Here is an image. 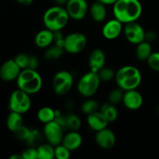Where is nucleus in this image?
I'll list each match as a JSON object with an SVG mask.
<instances>
[{"instance_id":"11","label":"nucleus","mask_w":159,"mask_h":159,"mask_svg":"<svg viewBox=\"0 0 159 159\" xmlns=\"http://www.w3.org/2000/svg\"><path fill=\"white\" fill-rule=\"evenodd\" d=\"M65 9L70 18L75 20H81L86 16L88 4L86 0H68Z\"/></svg>"},{"instance_id":"29","label":"nucleus","mask_w":159,"mask_h":159,"mask_svg":"<svg viewBox=\"0 0 159 159\" xmlns=\"http://www.w3.org/2000/svg\"><path fill=\"white\" fill-rule=\"evenodd\" d=\"M124 91L119 87L118 89H114L112 90L108 96V100L110 103L113 104V105H116V104L120 103L123 101V98H124Z\"/></svg>"},{"instance_id":"23","label":"nucleus","mask_w":159,"mask_h":159,"mask_svg":"<svg viewBox=\"0 0 159 159\" xmlns=\"http://www.w3.org/2000/svg\"><path fill=\"white\" fill-rule=\"evenodd\" d=\"M152 54V48L150 43L144 40V41L137 44L136 56L138 60L147 61Z\"/></svg>"},{"instance_id":"28","label":"nucleus","mask_w":159,"mask_h":159,"mask_svg":"<svg viewBox=\"0 0 159 159\" xmlns=\"http://www.w3.org/2000/svg\"><path fill=\"white\" fill-rule=\"evenodd\" d=\"M67 127L71 130H79L82 126V121L79 116L74 113H69L66 116Z\"/></svg>"},{"instance_id":"20","label":"nucleus","mask_w":159,"mask_h":159,"mask_svg":"<svg viewBox=\"0 0 159 159\" xmlns=\"http://www.w3.org/2000/svg\"><path fill=\"white\" fill-rule=\"evenodd\" d=\"M90 15L96 22H102L107 17V8L106 5L99 1H96L89 9Z\"/></svg>"},{"instance_id":"22","label":"nucleus","mask_w":159,"mask_h":159,"mask_svg":"<svg viewBox=\"0 0 159 159\" xmlns=\"http://www.w3.org/2000/svg\"><path fill=\"white\" fill-rule=\"evenodd\" d=\"M99 111L105 116L109 123L114 122L118 117V111L116 107L113 104L110 103V102L101 106Z\"/></svg>"},{"instance_id":"12","label":"nucleus","mask_w":159,"mask_h":159,"mask_svg":"<svg viewBox=\"0 0 159 159\" xmlns=\"http://www.w3.org/2000/svg\"><path fill=\"white\" fill-rule=\"evenodd\" d=\"M22 69L14 59H9L5 61L0 67V79L5 82L16 80Z\"/></svg>"},{"instance_id":"34","label":"nucleus","mask_w":159,"mask_h":159,"mask_svg":"<svg viewBox=\"0 0 159 159\" xmlns=\"http://www.w3.org/2000/svg\"><path fill=\"white\" fill-rule=\"evenodd\" d=\"M29 59H30V55L26 54H17L15 57L14 60L16 62L17 65L20 66V68L23 69H26L28 68V65H29Z\"/></svg>"},{"instance_id":"17","label":"nucleus","mask_w":159,"mask_h":159,"mask_svg":"<svg viewBox=\"0 0 159 159\" xmlns=\"http://www.w3.org/2000/svg\"><path fill=\"white\" fill-rule=\"evenodd\" d=\"M61 144L70 151H75L81 147L82 144V137L78 130H71L69 133L64 135Z\"/></svg>"},{"instance_id":"26","label":"nucleus","mask_w":159,"mask_h":159,"mask_svg":"<svg viewBox=\"0 0 159 159\" xmlns=\"http://www.w3.org/2000/svg\"><path fill=\"white\" fill-rule=\"evenodd\" d=\"M54 146L51 144H44L37 148L38 159H53L55 158L54 155Z\"/></svg>"},{"instance_id":"27","label":"nucleus","mask_w":159,"mask_h":159,"mask_svg":"<svg viewBox=\"0 0 159 159\" xmlns=\"http://www.w3.org/2000/svg\"><path fill=\"white\" fill-rule=\"evenodd\" d=\"M99 109H100V107H99V102L95 99H87L82 105V112L84 114H86L87 116L95 112L99 111Z\"/></svg>"},{"instance_id":"15","label":"nucleus","mask_w":159,"mask_h":159,"mask_svg":"<svg viewBox=\"0 0 159 159\" xmlns=\"http://www.w3.org/2000/svg\"><path fill=\"white\" fill-rule=\"evenodd\" d=\"M123 30V23L116 18L107 21L104 24L102 34L107 40H114L120 35Z\"/></svg>"},{"instance_id":"18","label":"nucleus","mask_w":159,"mask_h":159,"mask_svg":"<svg viewBox=\"0 0 159 159\" xmlns=\"http://www.w3.org/2000/svg\"><path fill=\"white\" fill-rule=\"evenodd\" d=\"M87 123L92 130L99 131L107 127L109 122L100 111L95 112L87 116Z\"/></svg>"},{"instance_id":"31","label":"nucleus","mask_w":159,"mask_h":159,"mask_svg":"<svg viewBox=\"0 0 159 159\" xmlns=\"http://www.w3.org/2000/svg\"><path fill=\"white\" fill-rule=\"evenodd\" d=\"M54 155L57 159H68L71 156V151L65 145L60 144L54 148Z\"/></svg>"},{"instance_id":"32","label":"nucleus","mask_w":159,"mask_h":159,"mask_svg":"<svg viewBox=\"0 0 159 159\" xmlns=\"http://www.w3.org/2000/svg\"><path fill=\"white\" fill-rule=\"evenodd\" d=\"M41 141V134L40 132L34 129H31L29 137L26 141V143L30 147H35Z\"/></svg>"},{"instance_id":"30","label":"nucleus","mask_w":159,"mask_h":159,"mask_svg":"<svg viewBox=\"0 0 159 159\" xmlns=\"http://www.w3.org/2000/svg\"><path fill=\"white\" fill-rule=\"evenodd\" d=\"M98 75H99L101 82L102 81V82H110L112 79H115L116 72L112 68L104 66L102 69L99 70Z\"/></svg>"},{"instance_id":"36","label":"nucleus","mask_w":159,"mask_h":159,"mask_svg":"<svg viewBox=\"0 0 159 159\" xmlns=\"http://www.w3.org/2000/svg\"><path fill=\"white\" fill-rule=\"evenodd\" d=\"M23 159H38L37 149L34 147H30L22 152Z\"/></svg>"},{"instance_id":"21","label":"nucleus","mask_w":159,"mask_h":159,"mask_svg":"<svg viewBox=\"0 0 159 159\" xmlns=\"http://www.w3.org/2000/svg\"><path fill=\"white\" fill-rule=\"evenodd\" d=\"M23 119L21 113L11 111L6 120V126L10 131L15 132L23 125Z\"/></svg>"},{"instance_id":"6","label":"nucleus","mask_w":159,"mask_h":159,"mask_svg":"<svg viewBox=\"0 0 159 159\" xmlns=\"http://www.w3.org/2000/svg\"><path fill=\"white\" fill-rule=\"evenodd\" d=\"M9 107L10 111L16 113H26L31 107V99L30 95L23 90L18 89L12 92L9 100Z\"/></svg>"},{"instance_id":"38","label":"nucleus","mask_w":159,"mask_h":159,"mask_svg":"<svg viewBox=\"0 0 159 159\" xmlns=\"http://www.w3.org/2000/svg\"><path fill=\"white\" fill-rule=\"evenodd\" d=\"M39 66V60L36 56L30 55L29 59V65H28V68L29 69L37 70Z\"/></svg>"},{"instance_id":"39","label":"nucleus","mask_w":159,"mask_h":159,"mask_svg":"<svg viewBox=\"0 0 159 159\" xmlns=\"http://www.w3.org/2000/svg\"><path fill=\"white\" fill-rule=\"evenodd\" d=\"M20 4L23 5V6H30L33 3L34 0H16Z\"/></svg>"},{"instance_id":"35","label":"nucleus","mask_w":159,"mask_h":159,"mask_svg":"<svg viewBox=\"0 0 159 159\" xmlns=\"http://www.w3.org/2000/svg\"><path fill=\"white\" fill-rule=\"evenodd\" d=\"M31 129H29L28 127H25V126H22L20 127L18 130H16L15 132H13L15 137L20 141H26L27 140L28 137H29Z\"/></svg>"},{"instance_id":"19","label":"nucleus","mask_w":159,"mask_h":159,"mask_svg":"<svg viewBox=\"0 0 159 159\" xmlns=\"http://www.w3.org/2000/svg\"><path fill=\"white\" fill-rule=\"evenodd\" d=\"M35 44L40 48H47L54 42V32L48 29L39 31L34 38Z\"/></svg>"},{"instance_id":"10","label":"nucleus","mask_w":159,"mask_h":159,"mask_svg":"<svg viewBox=\"0 0 159 159\" xmlns=\"http://www.w3.org/2000/svg\"><path fill=\"white\" fill-rule=\"evenodd\" d=\"M124 33L126 39L133 44H138L144 40V28L137 21L126 23L124 28Z\"/></svg>"},{"instance_id":"4","label":"nucleus","mask_w":159,"mask_h":159,"mask_svg":"<svg viewBox=\"0 0 159 159\" xmlns=\"http://www.w3.org/2000/svg\"><path fill=\"white\" fill-rule=\"evenodd\" d=\"M18 89L29 95L38 93L43 85V80L37 70L23 69L16 79Z\"/></svg>"},{"instance_id":"13","label":"nucleus","mask_w":159,"mask_h":159,"mask_svg":"<svg viewBox=\"0 0 159 159\" xmlns=\"http://www.w3.org/2000/svg\"><path fill=\"white\" fill-rule=\"evenodd\" d=\"M95 141L99 148L109 150L113 148L116 144V136L111 130L107 127L96 131Z\"/></svg>"},{"instance_id":"40","label":"nucleus","mask_w":159,"mask_h":159,"mask_svg":"<svg viewBox=\"0 0 159 159\" xmlns=\"http://www.w3.org/2000/svg\"><path fill=\"white\" fill-rule=\"evenodd\" d=\"M96 1L100 2L105 4L106 6H109V5H113L117 0H96Z\"/></svg>"},{"instance_id":"7","label":"nucleus","mask_w":159,"mask_h":159,"mask_svg":"<svg viewBox=\"0 0 159 159\" xmlns=\"http://www.w3.org/2000/svg\"><path fill=\"white\" fill-rule=\"evenodd\" d=\"M73 85V76L69 71L62 70L54 75L52 80V87L54 93L59 96L68 94Z\"/></svg>"},{"instance_id":"33","label":"nucleus","mask_w":159,"mask_h":159,"mask_svg":"<svg viewBox=\"0 0 159 159\" xmlns=\"http://www.w3.org/2000/svg\"><path fill=\"white\" fill-rule=\"evenodd\" d=\"M147 62L151 69L159 72V52H152Z\"/></svg>"},{"instance_id":"43","label":"nucleus","mask_w":159,"mask_h":159,"mask_svg":"<svg viewBox=\"0 0 159 159\" xmlns=\"http://www.w3.org/2000/svg\"><path fill=\"white\" fill-rule=\"evenodd\" d=\"M157 112H158V113H159V104H158V107H157Z\"/></svg>"},{"instance_id":"25","label":"nucleus","mask_w":159,"mask_h":159,"mask_svg":"<svg viewBox=\"0 0 159 159\" xmlns=\"http://www.w3.org/2000/svg\"><path fill=\"white\" fill-rule=\"evenodd\" d=\"M65 51L64 48L57 44L49 46L44 53V58L48 61L57 60L63 55Z\"/></svg>"},{"instance_id":"9","label":"nucleus","mask_w":159,"mask_h":159,"mask_svg":"<svg viewBox=\"0 0 159 159\" xmlns=\"http://www.w3.org/2000/svg\"><path fill=\"white\" fill-rule=\"evenodd\" d=\"M63 131L64 129L54 120L44 124L43 135L48 142L54 147L61 144L64 138Z\"/></svg>"},{"instance_id":"42","label":"nucleus","mask_w":159,"mask_h":159,"mask_svg":"<svg viewBox=\"0 0 159 159\" xmlns=\"http://www.w3.org/2000/svg\"><path fill=\"white\" fill-rule=\"evenodd\" d=\"M10 159H23V155H13L12 156H10Z\"/></svg>"},{"instance_id":"2","label":"nucleus","mask_w":159,"mask_h":159,"mask_svg":"<svg viewBox=\"0 0 159 159\" xmlns=\"http://www.w3.org/2000/svg\"><path fill=\"white\" fill-rule=\"evenodd\" d=\"M69 19L66 9L57 5L47 9L43 14V22L47 29L55 32L64 29Z\"/></svg>"},{"instance_id":"14","label":"nucleus","mask_w":159,"mask_h":159,"mask_svg":"<svg viewBox=\"0 0 159 159\" xmlns=\"http://www.w3.org/2000/svg\"><path fill=\"white\" fill-rule=\"evenodd\" d=\"M123 103L126 108L130 110H137L141 107L143 104V96L136 89L124 91Z\"/></svg>"},{"instance_id":"1","label":"nucleus","mask_w":159,"mask_h":159,"mask_svg":"<svg viewBox=\"0 0 159 159\" xmlns=\"http://www.w3.org/2000/svg\"><path fill=\"white\" fill-rule=\"evenodd\" d=\"M113 6L114 17L123 24L137 21L142 13L139 0H117Z\"/></svg>"},{"instance_id":"16","label":"nucleus","mask_w":159,"mask_h":159,"mask_svg":"<svg viewBox=\"0 0 159 159\" xmlns=\"http://www.w3.org/2000/svg\"><path fill=\"white\" fill-rule=\"evenodd\" d=\"M106 64V54L101 49H94L89 57L90 71L98 73Z\"/></svg>"},{"instance_id":"41","label":"nucleus","mask_w":159,"mask_h":159,"mask_svg":"<svg viewBox=\"0 0 159 159\" xmlns=\"http://www.w3.org/2000/svg\"><path fill=\"white\" fill-rule=\"evenodd\" d=\"M54 2L57 5V6H66L67 2H68V0H54Z\"/></svg>"},{"instance_id":"3","label":"nucleus","mask_w":159,"mask_h":159,"mask_svg":"<svg viewBox=\"0 0 159 159\" xmlns=\"http://www.w3.org/2000/svg\"><path fill=\"white\" fill-rule=\"evenodd\" d=\"M115 79L118 87L124 91H127L136 89L141 84L142 77L138 68L132 65H126L116 71Z\"/></svg>"},{"instance_id":"5","label":"nucleus","mask_w":159,"mask_h":159,"mask_svg":"<svg viewBox=\"0 0 159 159\" xmlns=\"http://www.w3.org/2000/svg\"><path fill=\"white\" fill-rule=\"evenodd\" d=\"M100 82L98 73L89 71L79 79L77 85L78 92L85 97H91L97 92Z\"/></svg>"},{"instance_id":"37","label":"nucleus","mask_w":159,"mask_h":159,"mask_svg":"<svg viewBox=\"0 0 159 159\" xmlns=\"http://www.w3.org/2000/svg\"><path fill=\"white\" fill-rule=\"evenodd\" d=\"M157 38H158V35L155 31L149 30L145 32V34H144V40L145 41L152 43L155 42L157 40Z\"/></svg>"},{"instance_id":"8","label":"nucleus","mask_w":159,"mask_h":159,"mask_svg":"<svg viewBox=\"0 0 159 159\" xmlns=\"http://www.w3.org/2000/svg\"><path fill=\"white\" fill-rule=\"evenodd\" d=\"M86 45L87 38L82 33H71L65 37L64 49L69 54H75L82 52Z\"/></svg>"},{"instance_id":"24","label":"nucleus","mask_w":159,"mask_h":159,"mask_svg":"<svg viewBox=\"0 0 159 159\" xmlns=\"http://www.w3.org/2000/svg\"><path fill=\"white\" fill-rule=\"evenodd\" d=\"M37 119L42 124H48L55 119V110L49 107L40 108L37 112Z\"/></svg>"}]
</instances>
